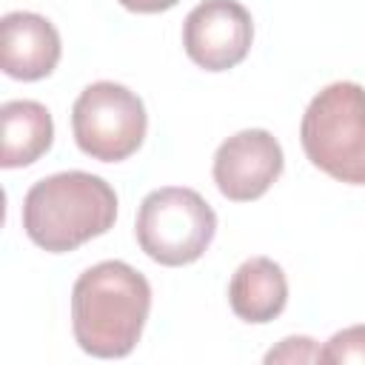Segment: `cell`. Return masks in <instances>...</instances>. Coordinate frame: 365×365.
I'll return each mask as SVG.
<instances>
[{"instance_id":"13","label":"cell","mask_w":365,"mask_h":365,"mask_svg":"<svg viewBox=\"0 0 365 365\" xmlns=\"http://www.w3.org/2000/svg\"><path fill=\"white\" fill-rule=\"evenodd\" d=\"M117 3L128 11H137V14H157V11L174 9L180 0H117Z\"/></svg>"},{"instance_id":"7","label":"cell","mask_w":365,"mask_h":365,"mask_svg":"<svg viewBox=\"0 0 365 365\" xmlns=\"http://www.w3.org/2000/svg\"><path fill=\"white\" fill-rule=\"evenodd\" d=\"M285 157L277 137L265 128H245L228 137L214 154V182L234 202L259 200L282 174Z\"/></svg>"},{"instance_id":"2","label":"cell","mask_w":365,"mask_h":365,"mask_svg":"<svg viewBox=\"0 0 365 365\" xmlns=\"http://www.w3.org/2000/svg\"><path fill=\"white\" fill-rule=\"evenodd\" d=\"M117 220L114 188L88 171H60L34 182L23 200V228L51 254L74 251Z\"/></svg>"},{"instance_id":"10","label":"cell","mask_w":365,"mask_h":365,"mask_svg":"<svg viewBox=\"0 0 365 365\" xmlns=\"http://www.w3.org/2000/svg\"><path fill=\"white\" fill-rule=\"evenodd\" d=\"M3 123V168H23L40 160L54 140V123L43 103L34 100H9L0 108Z\"/></svg>"},{"instance_id":"4","label":"cell","mask_w":365,"mask_h":365,"mask_svg":"<svg viewBox=\"0 0 365 365\" xmlns=\"http://www.w3.org/2000/svg\"><path fill=\"white\" fill-rule=\"evenodd\" d=\"M134 234L154 262L177 268L205 254L217 234V214L194 188L168 185L140 202Z\"/></svg>"},{"instance_id":"3","label":"cell","mask_w":365,"mask_h":365,"mask_svg":"<svg viewBox=\"0 0 365 365\" xmlns=\"http://www.w3.org/2000/svg\"><path fill=\"white\" fill-rule=\"evenodd\" d=\"M299 140L319 171L365 185V88L348 80L325 86L302 114Z\"/></svg>"},{"instance_id":"9","label":"cell","mask_w":365,"mask_h":365,"mask_svg":"<svg viewBox=\"0 0 365 365\" xmlns=\"http://www.w3.org/2000/svg\"><path fill=\"white\" fill-rule=\"evenodd\" d=\"M228 302L231 311L254 325L271 322L285 311L288 302V279L279 262L268 257H251L245 259L228 285Z\"/></svg>"},{"instance_id":"5","label":"cell","mask_w":365,"mask_h":365,"mask_svg":"<svg viewBox=\"0 0 365 365\" xmlns=\"http://www.w3.org/2000/svg\"><path fill=\"white\" fill-rule=\"evenodd\" d=\"M71 128L83 154L100 163H120L143 145L148 117L131 88L100 80L86 86L74 100Z\"/></svg>"},{"instance_id":"1","label":"cell","mask_w":365,"mask_h":365,"mask_svg":"<svg viewBox=\"0 0 365 365\" xmlns=\"http://www.w3.org/2000/svg\"><path fill=\"white\" fill-rule=\"evenodd\" d=\"M151 311L148 279L120 259L83 271L71 288V328L77 345L100 359L134 351Z\"/></svg>"},{"instance_id":"8","label":"cell","mask_w":365,"mask_h":365,"mask_svg":"<svg viewBox=\"0 0 365 365\" xmlns=\"http://www.w3.org/2000/svg\"><path fill=\"white\" fill-rule=\"evenodd\" d=\"M57 29L34 11H9L0 20V66L9 77L31 83L48 77L60 63Z\"/></svg>"},{"instance_id":"11","label":"cell","mask_w":365,"mask_h":365,"mask_svg":"<svg viewBox=\"0 0 365 365\" xmlns=\"http://www.w3.org/2000/svg\"><path fill=\"white\" fill-rule=\"evenodd\" d=\"M322 362H356L365 365V325L345 328L328 339L322 348Z\"/></svg>"},{"instance_id":"12","label":"cell","mask_w":365,"mask_h":365,"mask_svg":"<svg viewBox=\"0 0 365 365\" xmlns=\"http://www.w3.org/2000/svg\"><path fill=\"white\" fill-rule=\"evenodd\" d=\"M265 362H322V351L314 345L311 336H288L265 354Z\"/></svg>"},{"instance_id":"6","label":"cell","mask_w":365,"mask_h":365,"mask_svg":"<svg viewBox=\"0 0 365 365\" xmlns=\"http://www.w3.org/2000/svg\"><path fill=\"white\" fill-rule=\"evenodd\" d=\"M254 23L237 0H202L182 23L185 54L205 71H228L251 51Z\"/></svg>"}]
</instances>
